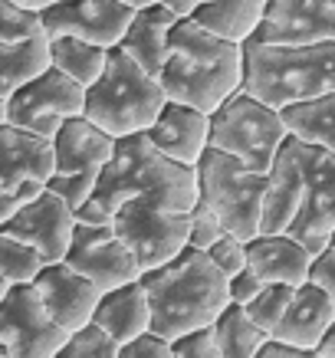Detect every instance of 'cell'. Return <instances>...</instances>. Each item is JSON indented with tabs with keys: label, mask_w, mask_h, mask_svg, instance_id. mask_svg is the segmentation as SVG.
<instances>
[{
	"label": "cell",
	"mask_w": 335,
	"mask_h": 358,
	"mask_svg": "<svg viewBox=\"0 0 335 358\" xmlns=\"http://www.w3.org/2000/svg\"><path fill=\"white\" fill-rule=\"evenodd\" d=\"M204 253H207V260L214 263L227 280L234 276V273H240L243 266H247V250H243V240L230 237V234H224V237L217 240L214 247H207Z\"/></svg>",
	"instance_id": "e575fe53"
},
{
	"label": "cell",
	"mask_w": 335,
	"mask_h": 358,
	"mask_svg": "<svg viewBox=\"0 0 335 358\" xmlns=\"http://www.w3.org/2000/svg\"><path fill=\"white\" fill-rule=\"evenodd\" d=\"M283 125L292 138L306 141V145H315V148H325V152L335 155V92L329 96H319L313 102H299V106H290L283 109Z\"/></svg>",
	"instance_id": "4316f807"
},
{
	"label": "cell",
	"mask_w": 335,
	"mask_h": 358,
	"mask_svg": "<svg viewBox=\"0 0 335 358\" xmlns=\"http://www.w3.org/2000/svg\"><path fill=\"white\" fill-rule=\"evenodd\" d=\"M240 76L243 50L237 43L217 40L187 17H178L168 36V59L158 73V86L168 102L211 115L240 89Z\"/></svg>",
	"instance_id": "3957f363"
},
{
	"label": "cell",
	"mask_w": 335,
	"mask_h": 358,
	"mask_svg": "<svg viewBox=\"0 0 335 358\" xmlns=\"http://www.w3.org/2000/svg\"><path fill=\"white\" fill-rule=\"evenodd\" d=\"M303 204V164H299V141L286 138L266 171L263 210H259V234H286Z\"/></svg>",
	"instance_id": "d6986e66"
},
{
	"label": "cell",
	"mask_w": 335,
	"mask_h": 358,
	"mask_svg": "<svg viewBox=\"0 0 335 358\" xmlns=\"http://www.w3.org/2000/svg\"><path fill=\"white\" fill-rule=\"evenodd\" d=\"M50 145H53V174L46 181V191H53L73 210H79L92 194L99 171L112 158L115 138H108L102 129L79 115V119H66L50 138Z\"/></svg>",
	"instance_id": "ba28073f"
},
{
	"label": "cell",
	"mask_w": 335,
	"mask_h": 358,
	"mask_svg": "<svg viewBox=\"0 0 335 358\" xmlns=\"http://www.w3.org/2000/svg\"><path fill=\"white\" fill-rule=\"evenodd\" d=\"M253 358H315V352H306V348H292V345H283V342H273L266 338L259 352Z\"/></svg>",
	"instance_id": "ab89813d"
},
{
	"label": "cell",
	"mask_w": 335,
	"mask_h": 358,
	"mask_svg": "<svg viewBox=\"0 0 335 358\" xmlns=\"http://www.w3.org/2000/svg\"><path fill=\"white\" fill-rule=\"evenodd\" d=\"M0 358H7V352H3V345H0Z\"/></svg>",
	"instance_id": "7dc6e473"
},
{
	"label": "cell",
	"mask_w": 335,
	"mask_h": 358,
	"mask_svg": "<svg viewBox=\"0 0 335 358\" xmlns=\"http://www.w3.org/2000/svg\"><path fill=\"white\" fill-rule=\"evenodd\" d=\"M46 263L33 247H27L23 240H13L7 234H0V276L10 286H23L40 276Z\"/></svg>",
	"instance_id": "f546056e"
},
{
	"label": "cell",
	"mask_w": 335,
	"mask_h": 358,
	"mask_svg": "<svg viewBox=\"0 0 335 358\" xmlns=\"http://www.w3.org/2000/svg\"><path fill=\"white\" fill-rule=\"evenodd\" d=\"M240 89L283 112L335 92V43H257L247 40Z\"/></svg>",
	"instance_id": "277c9868"
},
{
	"label": "cell",
	"mask_w": 335,
	"mask_h": 358,
	"mask_svg": "<svg viewBox=\"0 0 335 358\" xmlns=\"http://www.w3.org/2000/svg\"><path fill=\"white\" fill-rule=\"evenodd\" d=\"M263 289V282L257 280V273L250 270V266H243L240 273H234L227 280V293H230V303H237V306H247L253 296Z\"/></svg>",
	"instance_id": "f35d334b"
},
{
	"label": "cell",
	"mask_w": 335,
	"mask_h": 358,
	"mask_svg": "<svg viewBox=\"0 0 335 358\" xmlns=\"http://www.w3.org/2000/svg\"><path fill=\"white\" fill-rule=\"evenodd\" d=\"M73 230H76V210L63 197H56L53 191L36 194L0 224V234L23 240L27 247H33L43 257V263L63 260L69 240H73Z\"/></svg>",
	"instance_id": "2e32d148"
},
{
	"label": "cell",
	"mask_w": 335,
	"mask_h": 358,
	"mask_svg": "<svg viewBox=\"0 0 335 358\" xmlns=\"http://www.w3.org/2000/svg\"><path fill=\"white\" fill-rule=\"evenodd\" d=\"M53 174V145L13 125H0V224L17 207L46 191Z\"/></svg>",
	"instance_id": "7c38bea8"
},
{
	"label": "cell",
	"mask_w": 335,
	"mask_h": 358,
	"mask_svg": "<svg viewBox=\"0 0 335 358\" xmlns=\"http://www.w3.org/2000/svg\"><path fill=\"white\" fill-rule=\"evenodd\" d=\"M40 17L33 10H23L13 0H0V43H23L40 36Z\"/></svg>",
	"instance_id": "d6a6232c"
},
{
	"label": "cell",
	"mask_w": 335,
	"mask_h": 358,
	"mask_svg": "<svg viewBox=\"0 0 335 358\" xmlns=\"http://www.w3.org/2000/svg\"><path fill=\"white\" fill-rule=\"evenodd\" d=\"M211 129H207V148L224 152L237 158L250 171L266 174L273 158L280 152V145L290 138V131L283 125V115L270 106L257 102L237 89L227 102H220L211 115Z\"/></svg>",
	"instance_id": "8992f818"
},
{
	"label": "cell",
	"mask_w": 335,
	"mask_h": 358,
	"mask_svg": "<svg viewBox=\"0 0 335 358\" xmlns=\"http://www.w3.org/2000/svg\"><path fill=\"white\" fill-rule=\"evenodd\" d=\"M83 102L86 89L46 66L43 73H36L7 96V125L50 141L66 119L83 115Z\"/></svg>",
	"instance_id": "30bf717a"
},
{
	"label": "cell",
	"mask_w": 335,
	"mask_h": 358,
	"mask_svg": "<svg viewBox=\"0 0 335 358\" xmlns=\"http://www.w3.org/2000/svg\"><path fill=\"white\" fill-rule=\"evenodd\" d=\"M164 92L158 79L131 63L119 50H108L102 76L86 89L83 119L102 129L108 138H125L148 131L164 109Z\"/></svg>",
	"instance_id": "5b68a950"
},
{
	"label": "cell",
	"mask_w": 335,
	"mask_h": 358,
	"mask_svg": "<svg viewBox=\"0 0 335 358\" xmlns=\"http://www.w3.org/2000/svg\"><path fill=\"white\" fill-rule=\"evenodd\" d=\"M17 7H23V10H33V13H40L46 10V7H53V3H59V0H13Z\"/></svg>",
	"instance_id": "7bdbcfd3"
},
{
	"label": "cell",
	"mask_w": 335,
	"mask_h": 358,
	"mask_svg": "<svg viewBox=\"0 0 335 358\" xmlns=\"http://www.w3.org/2000/svg\"><path fill=\"white\" fill-rule=\"evenodd\" d=\"M257 43H335V0H266Z\"/></svg>",
	"instance_id": "e0dca14e"
},
{
	"label": "cell",
	"mask_w": 335,
	"mask_h": 358,
	"mask_svg": "<svg viewBox=\"0 0 335 358\" xmlns=\"http://www.w3.org/2000/svg\"><path fill=\"white\" fill-rule=\"evenodd\" d=\"M247 250V266L257 273V280L283 282V286H303L309 280V263L313 257L306 253L299 240L290 234H257L253 240L243 243Z\"/></svg>",
	"instance_id": "603a6c76"
},
{
	"label": "cell",
	"mask_w": 335,
	"mask_h": 358,
	"mask_svg": "<svg viewBox=\"0 0 335 358\" xmlns=\"http://www.w3.org/2000/svg\"><path fill=\"white\" fill-rule=\"evenodd\" d=\"M306 282L319 286L335 309V247H325L319 257H313V263H309V280Z\"/></svg>",
	"instance_id": "8d00e7d4"
},
{
	"label": "cell",
	"mask_w": 335,
	"mask_h": 358,
	"mask_svg": "<svg viewBox=\"0 0 335 358\" xmlns=\"http://www.w3.org/2000/svg\"><path fill=\"white\" fill-rule=\"evenodd\" d=\"M63 263L69 270H76L83 280L99 286L102 293L115 289V286H125V282H135L141 276L135 257L112 234L108 224H79L76 220V230H73Z\"/></svg>",
	"instance_id": "5bb4252c"
},
{
	"label": "cell",
	"mask_w": 335,
	"mask_h": 358,
	"mask_svg": "<svg viewBox=\"0 0 335 358\" xmlns=\"http://www.w3.org/2000/svg\"><path fill=\"white\" fill-rule=\"evenodd\" d=\"M329 247H335V234H332V243H329Z\"/></svg>",
	"instance_id": "c3c4849f"
},
{
	"label": "cell",
	"mask_w": 335,
	"mask_h": 358,
	"mask_svg": "<svg viewBox=\"0 0 335 358\" xmlns=\"http://www.w3.org/2000/svg\"><path fill=\"white\" fill-rule=\"evenodd\" d=\"M119 3H125L129 10H141V7H148V3H155V0H119Z\"/></svg>",
	"instance_id": "ee69618b"
},
{
	"label": "cell",
	"mask_w": 335,
	"mask_h": 358,
	"mask_svg": "<svg viewBox=\"0 0 335 358\" xmlns=\"http://www.w3.org/2000/svg\"><path fill=\"white\" fill-rule=\"evenodd\" d=\"M224 234H227L224 224L217 220V214L204 204V201H197V204L187 210V247H194L204 253V250L214 247Z\"/></svg>",
	"instance_id": "836d02e7"
},
{
	"label": "cell",
	"mask_w": 335,
	"mask_h": 358,
	"mask_svg": "<svg viewBox=\"0 0 335 358\" xmlns=\"http://www.w3.org/2000/svg\"><path fill=\"white\" fill-rule=\"evenodd\" d=\"M7 293H10V282L0 276V303H3V296H7Z\"/></svg>",
	"instance_id": "bcb514c9"
},
{
	"label": "cell",
	"mask_w": 335,
	"mask_h": 358,
	"mask_svg": "<svg viewBox=\"0 0 335 358\" xmlns=\"http://www.w3.org/2000/svg\"><path fill=\"white\" fill-rule=\"evenodd\" d=\"M263 10H266V0H207L187 13V20L217 40L243 46L257 33Z\"/></svg>",
	"instance_id": "d4e9b609"
},
{
	"label": "cell",
	"mask_w": 335,
	"mask_h": 358,
	"mask_svg": "<svg viewBox=\"0 0 335 358\" xmlns=\"http://www.w3.org/2000/svg\"><path fill=\"white\" fill-rule=\"evenodd\" d=\"M171 358H224V355H220V348L214 345L211 329H197V332H187V336L174 338Z\"/></svg>",
	"instance_id": "d590c367"
},
{
	"label": "cell",
	"mask_w": 335,
	"mask_h": 358,
	"mask_svg": "<svg viewBox=\"0 0 335 358\" xmlns=\"http://www.w3.org/2000/svg\"><path fill=\"white\" fill-rule=\"evenodd\" d=\"M46 50H50V66L56 73H63L66 79H73L83 89L92 86L108 63L106 46L86 43L76 36H53V40H46Z\"/></svg>",
	"instance_id": "484cf974"
},
{
	"label": "cell",
	"mask_w": 335,
	"mask_h": 358,
	"mask_svg": "<svg viewBox=\"0 0 335 358\" xmlns=\"http://www.w3.org/2000/svg\"><path fill=\"white\" fill-rule=\"evenodd\" d=\"M119 358H171V342L158 338L155 332H145V336L119 345Z\"/></svg>",
	"instance_id": "74e56055"
},
{
	"label": "cell",
	"mask_w": 335,
	"mask_h": 358,
	"mask_svg": "<svg viewBox=\"0 0 335 358\" xmlns=\"http://www.w3.org/2000/svg\"><path fill=\"white\" fill-rule=\"evenodd\" d=\"M131 197L155 201L158 207L187 214L197 204V178L194 168L164 158L152 141L141 135L115 138L112 158L99 171V181L92 187L89 201L76 210L79 224H108L119 204Z\"/></svg>",
	"instance_id": "6da1fadb"
},
{
	"label": "cell",
	"mask_w": 335,
	"mask_h": 358,
	"mask_svg": "<svg viewBox=\"0 0 335 358\" xmlns=\"http://www.w3.org/2000/svg\"><path fill=\"white\" fill-rule=\"evenodd\" d=\"M332 322H335V309L325 299V293L319 286H313V282H303V286L292 289L290 306L280 315V322L273 326L270 338L273 342H283V345L313 352Z\"/></svg>",
	"instance_id": "7402d4cb"
},
{
	"label": "cell",
	"mask_w": 335,
	"mask_h": 358,
	"mask_svg": "<svg viewBox=\"0 0 335 358\" xmlns=\"http://www.w3.org/2000/svg\"><path fill=\"white\" fill-rule=\"evenodd\" d=\"M168 10H174L178 17H187V13L194 10V7H201V3H207V0H162Z\"/></svg>",
	"instance_id": "b9f144b4"
},
{
	"label": "cell",
	"mask_w": 335,
	"mask_h": 358,
	"mask_svg": "<svg viewBox=\"0 0 335 358\" xmlns=\"http://www.w3.org/2000/svg\"><path fill=\"white\" fill-rule=\"evenodd\" d=\"M66 338L69 336L46 315L33 282L10 286L0 303V345L7 358H56Z\"/></svg>",
	"instance_id": "4fadbf2b"
},
{
	"label": "cell",
	"mask_w": 335,
	"mask_h": 358,
	"mask_svg": "<svg viewBox=\"0 0 335 358\" xmlns=\"http://www.w3.org/2000/svg\"><path fill=\"white\" fill-rule=\"evenodd\" d=\"M211 336H214V345L220 348L224 358H253L259 352V345L270 338L263 329L250 322L243 306L237 303H227V309L211 322Z\"/></svg>",
	"instance_id": "83f0119b"
},
{
	"label": "cell",
	"mask_w": 335,
	"mask_h": 358,
	"mask_svg": "<svg viewBox=\"0 0 335 358\" xmlns=\"http://www.w3.org/2000/svg\"><path fill=\"white\" fill-rule=\"evenodd\" d=\"M131 13L119 0H59L53 7L40 10V30L46 40L53 36H76L86 43L115 50L122 33L129 27Z\"/></svg>",
	"instance_id": "9a60e30c"
},
{
	"label": "cell",
	"mask_w": 335,
	"mask_h": 358,
	"mask_svg": "<svg viewBox=\"0 0 335 358\" xmlns=\"http://www.w3.org/2000/svg\"><path fill=\"white\" fill-rule=\"evenodd\" d=\"M46 66H50V50L43 33L23 43H0V96L7 99L27 79L43 73Z\"/></svg>",
	"instance_id": "f1b7e54d"
},
{
	"label": "cell",
	"mask_w": 335,
	"mask_h": 358,
	"mask_svg": "<svg viewBox=\"0 0 335 358\" xmlns=\"http://www.w3.org/2000/svg\"><path fill=\"white\" fill-rule=\"evenodd\" d=\"M108 227L129 247L141 273L168 263L187 247V214L158 207L155 201H145V197H131V201L119 204Z\"/></svg>",
	"instance_id": "9c48e42d"
},
{
	"label": "cell",
	"mask_w": 335,
	"mask_h": 358,
	"mask_svg": "<svg viewBox=\"0 0 335 358\" xmlns=\"http://www.w3.org/2000/svg\"><path fill=\"white\" fill-rule=\"evenodd\" d=\"M138 282L145 286L152 309L148 332L168 342L197 329H211V322L230 303L227 276L194 247H184L168 263L145 270Z\"/></svg>",
	"instance_id": "7a4b0ae2"
},
{
	"label": "cell",
	"mask_w": 335,
	"mask_h": 358,
	"mask_svg": "<svg viewBox=\"0 0 335 358\" xmlns=\"http://www.w3.org/2000/svg\"><path fill=\"white\" fill-rule=\"evenodd\" d=\"M0 125H7V99L0 96Z\"/></svg>",
	"instance_id": "f6af8a7d"
},
{
	"label": "cell",
	"mask_w": 335,
	"mask_h": 358,
	"mask_svg": "<svg viewBox=\"0 0 335 358\" xmlns=\"http://www.w3.org/2000/svg\"><path fill=\"white\" fill-rule=\"evenodd\" d=\"M56 358H119V342L89 322V326H83L79 332L66 338V345L59 348Z\"/></svg>",
	"instance_id": "1f68e13d"
},
{
	"label": "cell",
	"mask_w": 335,
	"mask_h": 358,
	"mask_svg": "<svg viewBox=\"0 0 335 358\" xmlns=\"http://www.w3.org/2000/svg\"><path fill=\"white\" fill-rule=\"evenodd\" d=\"M299 164H303V204L286 234L299 240L309 257H319L335 234V155L299 141Z\"/></svg>",
	"instance_id": "8fae6325"
},
{
	"label": "cell",
	"mask_w": 335,
	"mask_h": 358,
	"mask_svg": "<svg viewBox=\"0 0 335 358\" xmlns=\"http://www.w3.org/2000/svg\"><path fill=\"white\" fill-rule=\"evenodd\" d=\"M313 352H315V358H335V322L325 329V336L319 338V345Z\"/></svg>",
	"instance_id": "60d3db41"
},
{
	"label": "cell",
	"mask_w": 335,
	"mask_h": 358,
	"mask_svg": "<svg viewBox=\"0 0 335 358\" xmlns=\"http://www.w3.org/2000/svg\"><path fill=\"white\" fill-rule=\"evenodd\" d=\"M33 289L40 296L46 315L63 329L66 336H73V332H79L83 326L92 322V313H96L99 296H102L99 286L83 280V276H79L76 270H69L63 260L46 263L43 270H40V276L33 280Z\"/></svg>",
	"instance_id": "ac0fdd59"
},
{
	"label": "cell",
	"mask_w": 335,
	"mask_h": 358,
	"mask_svg": "<svg viewBox=\"0 0 335 358\" xmlns=\"http://www.w3.org/2000/svg\"><path fill=\"white\" fill-rule=\"evenodd\" d=\"M148 322H152V309H148V296H145V286L138 280L102 293L96 313H92V326H99L119 345L145 336Z\"/></svg>",
	"instance_id": "cb8c5ba5"
},
{
	"label": "cell",
	"mask_w": 335,
	"mask_h": 358,
	"mask_svg": "<svg viewBox=\"0 0 335 358\" xmlns=\"http://www.w3.org/2000/svg\"><path fill=\"white\" fill-rule=\"evenodd\" d=\"M197 201H204L224 224L230 237L253 240L259 234V210H263V191L266 174L250 171L237 158L207 148L194 164Z\"/></svg>",
	"instance_id": "52a82bcc"
},
{
	"label": "cell",
	"mask_w": 335,
	"mask_h": 358,
	"mask_svg": "<svg viewBox=\"0 0 335 358\" xmlns=\"http://www.w3.org/2000/svg\"><path fill=\"white\" fill-rule=\"evenodd\" d=\"M207 129H211V119L204 112L181 106V102H164V109L158 112L152 129L145 131V138L164 158H171L184 168H194L201 155L207 152Z\"/></svg>",
	"instance_id": "ffe728a7"
},
{
	"label": "cell",
	"mask_w": 335,
	"mask_h": 358,
	"mask_svg": "<svg viewBox=\"0 0 335 358\" xmlns=\"http://www.w3.org/2000/svg\"><path fill=\"white\" fill-rule=\"evenodd\" d=\"M174 23H178V13L168 10L162 0H155V3L131 13V20L115 50L122 56H129L131 63L145 69L148 76L158 79L164 59H168V36H171Z\"/></svg>",
	"instance_id": "44dd1931"
},
{
	"label": "cell",
	"mask_w": 335,
	"mask_h": 358,
	"mask_svg": "<svg viewBox=\"0 0 335 358\" xmlns=\"http://www.w3.org/2000/svg\"><path fill=\"white\" fill-rule=\"evenodd\" d=\"M292 289L296 286H283V282H266L263 289H259L253 299H250L247 306H243V313H247V319L253 322L257 329H263L266 336L273 332V326L280 322V315L286 313V306H290L292 299Z\"/></svg>",
	"instance_id": "4dcf8cb0"
}]
</instances>
